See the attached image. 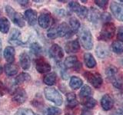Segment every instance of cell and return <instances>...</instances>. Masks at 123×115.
Returning a JSON list of instances; mask_svg holds the SVG:
<instances>
[{
	"label": "cell",
	"instance_id": "obj_44",
	"mask_svg": "<svg viewBox=\"0 0 123 115\" xmlns=\"http://www.w3.org/2000/svg\"><path fill=\"white\" fill-rule=\"evenodd\" d=\"M1 52H2V41L0 38V58H1Z\"/></svg>",
	"mask_w": 123,
	"mask_h": 115
},
{
	"label": "cell",
	"instance_id": "obj_10",
	"mask_svg": "<svg viewBox=\"0 0 123 115\" xmlns=\"http://www.w3.org/2000/svg\"><path fill=\"white\" fill-rule=\"evenodd\" d=\"M38 25L42 29H47L52 23V16L48 12H43L38 18Z\"/></svg>",
	"mask_w": 123,
	"mask_h": 115
},
{
	"label": "cell",
	"instance_id": "obj_7",
	"mask_svg": "<svg viewBox=\"0 0 123 115\" xmlns=\"http://www.w3.org/2000/svg\"><path fill=\"white\" fill-rule=\"evenodd\" d=\"M110 9L115 18L123 22V4L112 2L110 5Z\"/></svg>",
	"mask_w": 123,
	"mask_h": 115
},
{
	"label": "cell",
	"instance_id": "obj_45",
	"mask_svg": "<svg viewBox=\"0 0 123 115\" xmlns=\"http://www.w3.org/2000/svg\"><path fill=\"white\" fill-rule=\"evenodd\" d=\"M2 73V68L1 66H0V75H1Z\"/></svg>",
	"mask_w": 123,
	"mask_h": 115
},
{
	"label": "cell",
	"instance_id": "obj_5",
	"mask_svg": "<svg viewBox=\"0 0 123 115\" xmlns=\"http://www.w3.org/2000/svg\"><path fill=\"white\" fill-rule=\"evenodd\" d=\"M6 10L9 17L15 25H17L18 27H21V28L25 26V19L22 14L15 12L13 9V8L11 7L10 6H7L6 7Z\"/></svg>",
	"mask_w": 123,
	"mask_h": 115
},
{
	"label": "cell",
	"instance_id": "obj_23",
	"mask_svg": "<svg viewBox=\"0 0 123 115\" xmlns=\"http://www.w3.org/2000/svg\"><path fill=\"white\" fill-rule=\"evenodd\" d=\"M4 71L8 76H14L18 73V67L13 63H8L5 65Z\"/></svg>",
	"mask_w": 123,
	"mask_h": 115
},
{
	"label": "cell",
	"instance_id": "obj_1",
	"mask_svg": "<svg viewBox=\"0 0 123 115\" xmlns=\"http://www.w3.org/2000/svg\"><path fill=\"white\" fill-rule=\"evenodd\" d=\"M108 80L112 84V85L118 89H122L123 86V75L115 66L108 67L105 71Z\"/></svg>",
	"mask_w": 123,
	"mask_h": 115
},
{
	"label": "cell",
	"instance_id": "obj_46",
	"mask_svg": "<svg viewBox=\"0 0 123 115\" xmlns=\"http://www.w3.org/2000/svg\"><path fill=\"white\" fill-rule=\"evenodd\" d=\"M0 16H1V12H0Z\"/></svg>",
	"mask_w": 123,
	"mask_h": 115
},
{
	"label": "cell",
	"instance_id": "obj_4",
	"mask_svg": "<svg viewBox=\"0 0 123 115\" xmlns=\"http://www.w3.org/2000/svg\"><path fill=\"white\" fill-rule=\"evenodd\" d=\"M44 94L48 101L53 102L55 104L58 106L62 105V101H63L62 96L61 95V94L55 89V88L52 87H45L44 90Z\"/></svg>",
	"mask_w": 123,
	"mask_h": 115
},
{
	"label": "cell",
	"instance_id": "obj_28",
	"mask_svg": "<svg viewBox=\"0 0 123 115\" xmlns=\"http://www.w3.org/2000/svg\"><path fill=\"white\" fill-rule=\"evenodd\" d=\"M69 25H70V30L72 33L77 32L80 29V22L75 17H72L69 19Z\"/></svg>",
	"mask_w": 123,
	"mask_h": 115
},
{
	"label": "cell",
	"instance_id": "obj_27",
	"mask_svg": "<svg viewBox=\"0 0 123 115\" xmlns=\"http://www.w3.org/2000/svg\"><path fill=\"white\" fill-rule=\"evenodd\" d=\"M10 29V22L5 17L0 18V32L6 34L9 32Z\"/></svg>",
	"mask_w": 123,
	"mask_h": 115
},
{
	"label": "cell",
	"instance_id": "obj_19",
	"mask_svg": "<svg viewBox=\"0 0 123 115\" xmlns=\"http://www.w3.org/2000/svg\"><path fill=\"white\" fill-rule=\"evenodd\" d=\"M3 55L8 63H13L15 61V48L12 46H7L4 50Z\"/></svg>",
	"mask_w": 123,
	"mask_h": 115
},
{
	"label": "cell",
	"instance_id": "obj_34",
	"mask_svg": "<svg viewBox=\"0 0 123 115\" xmlns=\"http://www.w3.org/2000/svg\"><path fill=\"white\" fill-rule=\"evenodd\" d=\"M99 12L94 8H92V10L89 13V20L92 22H96L99 18Z\"/></svg>",
	"mask_w": 123,
	"mask_h": 115
},
{
	"label": "cell",
	"instance_id": "obj_26",
	"mask_svg": "<svg viewBox=\"0 0 123 115\" xmlns=\"http://www.w3.org/2000/svg\"><path fill=\"white\" fill-rule=\"evenodd\" d=\"M56 79H57V76L55 73H49L46 75L44 76L43 78V82L47 84L49 86H52L53 84H55L56 82Z\"/></svg>",
	"mask_w": 123,
	"mask_h": 115
},
{
	"label": "cell",
	"instance_id": "obj_47",
	"mask_svg": "<svg viewBox=\"0 0 123 115\" xmlns=\"http://www.w3.org/2000/svg\"><path fill=\"white\" fill-rule=\"evenodd\" d=\"M122 112H123V108H122Z\"/></svg>",
	"mask_w": 123,
	"mask_h": 115
},
{
	"label": "cell",
	"instance_id": "obj_30",
	"mask_svg": "<svg viewBox=\"0 0 123 115\" xmlns=\"http://www.w3.org/2000/svg\"><path fill=\"white\" fill-rule=\"evenodd\" d=\"M111 49H112L113 52L118 54V55L123 53V42L118 40L113 41L112 45H111Z\"/></svg>",
	"mask_w": 123,
	"mask_h": 115
},
{
	"label": "cell",
	"instance_id": "obj_12",
	"mask_svg": "<svg viewBox=\"0 0 123 115\" xmlns=\"http://www.w3.org/2000/svg\"><path fill=\"white\" fill-rule=\"evenodd\" d=\"M27 99V94L23 88H17L12 95V101L18 104H22Z\"/></svg>",
	"mask_w": 123,
	"mask_h": 115
},
{
	"label": "cell",
	"instance_id": "obj_6",
	"mask_svg": "<svg viewBox=\"0 0 123 115\" xmlns=\"http://www.w3.org/2000/svg\"><path fill=\"white\" fill-rule=\"evenodd\" d=\"M85 78L89 82L92 86L95 88H99L103 83V79L102 75L99 73H92L89 71H86L83 74Z\"/></svg>",
	"mask_w": 123,
	"mask_h": 115
},
{
	"label": "cell",
	"instance_id": "obj_37",
	"mask_svg": "<svg viewBox=\"0 0 123 115\" xmlns=\"http://www.w3.org/2000/svg\"><path fill=\"white\" fill-rule=\"evenodd\" d=\"M95 3L99 8H101V9L105 10L106 9L108 5H109V1H107V0H95Z\"/></svg>",
	"mask_w": 123,
	"mask_h": 115
},
{
	"label": "cell",
	"instance_id": "obj_21",
	"mask_svg": "<svg viewBox=\"0 0 123 115\" xmlns=\"http://www.w3.org/2000/svg\"><path fill=\"white\" fill-rule=\"evenodd\" d=\"M19 63H20L21 67L24 70H27V69H29L30 68V64H31L30 57L26 52H22L19 55Z\"/></svg>",
	"mask_w": 123,
	"mask_h": 115
},
{
	"label": "cell",
	"instance_id": "obj_42",
	"mask_svg": "<svg viewBox=\"0 0 123 115\" xmlns=\"http://www.w3.org/2000/svg\"><path fill=\"white\" fill-rule=\"evenodd\" d=\"M80 115H93L92 112L88 109H86L85 108L82 110V112H81V114Z\"/></svg>",
	"mask_w": 123,
	"mask_h": 115
},
{
	"label": "cell",
	"instance_id": "obj_11",
	"mask_svg": "<svg viewBox=\"0 0 123 115\" xmlns=\"http://www.w3.org/2000/svg\"><path fill=\"white\" fill-rule=\"evenodd\" d=\"M64 64L66 68H73L76 71H79V70L82 67L81 63L79 62L78 61V58L74 55L67 57L65 60Z\"/></svg>",
	"mask_w": 123,
	"mask_h": 115
},
{
	"label": "cell",
	"instance_id": "obj_38",
	"mask_svg": "<svg viewBox=\"0 0 123 115\" xmlns=\"http://www.w3.org/2000/svg\"><path fill=\"white\" fill-rule=\"evenodd\" d=\"M80 6H81L80 4L78 2H76V1H72V2H70L68 3L69 9H70L71 11L74 12H75Z\"/></svg>",
	"mask_w": 123,
	"mask_h": 115
},
{
	"label": "cell",
	"instance_id": "obj_15",
	"mask_svg": "<svg viewBox=\"0 0 123 115\" xmlns=\"http://www.w3.org/2000/svg\"><path fill=\"white\" fill-rule=\"evenodd\" d=\"M80 49V43L79 40H72L68 41L65 45V52L68 54L76 53Z\"/></svg>",
	"mask_w": 123,
	"mask_h": 115
},
{
	"label": "cell",
	"instance_id": "obj_41",
	"mask_svg": "<svg viewBox=\"0 0 123 115\" xmlns=\"http://www.w3.org/2000/svg\"><path fill=\"white\" fill-rule=\"evenodd\" d=\"M5 91H6L5 85H4V84L2 81H0V97H2V96L4 95Z\"/></svg>",
	"mask_w": 123,
	"mask_h": 115
},
{
	"label": "cell",
	"instance_id": "obj_32",
	"mask_svg": "<svg viewBox=\"0 0 123 115\" xmlns=\"http://www.w3.org/2000/svg\"><path fill=\"white\" fill-rule=\"evenodd\" d=\"M75 13L78 15L80 18H86L88 15V9H87L86 6H80L79 7V9H77V11L75 12Z\"/></svg>",
	"mask_w": 123,
	"mask_h": 115
},
{
	"label": "cell",
	"instance_id": "obj_2",
	"mask_svg": "<svg viewBox=\"0 0 123 115\" xmlns=\"http://www.w3.org/2000/svg\"><path fill=\"white\" fill-rule=\"evenodd\" d=\"M115 32H116V28H115L114 23H112L111 22L104 23L102 28L99 32L98 39L99 41H109L114 37Z\"/></svg>",
	"mask_w": 123,
	"mask_h": 115
},
{
	"label": "cell",
	"instance_id": "obj_14",
	"mask_svg": "<svg viewBox=\"0 0 123 115\" xmlns=\"http://www.w3.org/2000/svg\"><path fill=\"white\" fill-rule=\"evenodd\" d=\"M101 106L102 109L105 111H109L112 109L114 106V100L112 97L108 94L103 95L101 99Z\"/></svg>",
	"mask_w": 123,
	"mask_h": 115
},
{
	"label": "cell",
	"instance_id": "obj_31",
	"mask_svg": "<svg viewBox=\"0 0 123 115\" xmlns=\"http://www.w3.org/2000/svg\"><path fill=\"white\" fill-rule=\"evenodd\" d=\"M30 80H31V77L28 73H21V74H19L16 77V78H15V83L18 84H20L29 81Z\"/></svg>",
	"mask_w": 123,
	"mask_h": 115
},
{
	"label": "cell",
	"instance_id": "obj_40",
	"mask_svg": "<svg viewBox=\"0 0 123 115\" xmlns=\"http://www.w3.org/2000/svg\"><path fill=\"white\" fill-rule=\"evenodd\" d=\"M117 40L123 42V27H119L117 32Z\"/></svg>",
	"mask_w": 123,
	"mask_h": 115
},
{
	"label": "cell",
	"instance_id": "obj_18",
	"mask_svg": "<svg viewBox=\"0 0 123 115\" xmlns=\"http://www.w3.org/2000/svg\"><path fill=\"white\" fill-rule=\"evenodd\" d=\"M25 18L26 19V21L28 22L29 25L32 26L36 24L37 22V12L35 11L33 9H27L25 12Z\"/></svg>",
	"mask_w": 123,
	"mask_h": 115
},
{
	"label": "cell",
	"instance_id": "obj_8",
	"mask_svg": "<svg viewBox=\"0 0 123 115\" xmlns=\"http://www.w3.org/2000/svg\"><path fill=\"white\" fill-rule=\"evenodd\" d=\"M36 68L38 72L43 74V73H48L51 71V65L47 62L44 58H38L36 60Z\"/></svg>",
	"mask_w": 123,
	"mask_h": 115
},
{
	"label": "cell",
	"instance_id": "obj_20",
	"mask_svg": "<svg viewBox=\"0 0 123 115\" xmlns=\"http://www.w3.org/2000/svg\"><path fill=\"white\" fill-rule=\"evenodd\" d=\"M78 100L76 94L73 92H69L66 94V106L68 108H74L78 105Z\"/></svg>",
	"mask_w": 123,
	"mask_h": 115
},
{
	"label": "cell",
	"instance_id": "obj_33",
	"mask_svg": "<svg viewBox=\"0 0 123 115\" xmlns=\"http://www.w3.org/2000/svg\"><path fill=\"white\" fill-rule=\"evenodd\" d=\"M42 47L41 45L37 43V42H34V43L31 44L30 45V51L32 52L35 55H38L42 52Z\"/></svg>",
	"mask_w": 123,
	"mask_h": 115
},
{
	"label": "cell",
	"instance_id": "obj_36",
	"mask_svg": "<svg viewBox=\"0 0 123 115\" xmlns=\"http://www.w3.org/2000/svg\"><path fill=\"white\" fill-rule=\"evenodd\" d=\"M15 115H35V114L31 109L22 108V109H19L17 111Z\"/></svg>",
	"mask_w": 123,
	"mask_h": 115
},
{
	"label": "cell",
	"instance_id": "obj_13",
	"mask_svg": "<svg viewBox=\"0 0 123 115\" xmlns=\"http://www.w3.org/2000/svg\"><path fill=\"white\" fill-rule=\"evenodd\" d=\"M95 54L97 57L101 59H105L108 58L110 55V50L109 47L104 43H99L96 46Z\"/></svg>",
	"mask_w": 123,
	"mask_h": 115
},
{
	"label": "cell",
	"instance_id": "obj_17",
	"mask_svg": "<svg viewBox=\"0 0 123 115\" xmlns=\"http://www.w3.org/2000/svg\"><path fill=\"white\" fill-rule=\"evenodd\" d=\"M55 32H56L57 37H64L68 34L72 33L68 25L65 22L61 23L60 25L55 26Z\"/></svg>",
	"mask_w": 123,
	"mask_h": 115
},
{
	"label": "cell",
	"instance_id": "obj_35",
	"mask_svg": "<svg viewBox=\"0 0 123 115\" xmlns=\"http://www.w3.org/2000/svg\"><path fill=\"white\" fill-rule=\"evenodd\" d=\"M47 115H60L62 114V110L55 107H49L46 110Z\"/></svg>",
	"mask_w": 123,
	"mask_h": 115
},
{
	"label": "cell",
	"instance_id": "obj_22",
	"mask_svg": "<svg viewBox=\"0 0 123 115\" xmlns=\"http://www.w3.org/2000/svg\"><path fill=\"white\" fill-rule=\"evenodd\" d=\"M84 62L88 68H93L96 66V61L91 53H86L84 55Z\"/></svg>",
	"mask_w": 123,
	"mask_h": 115
},
{
	"label": "cell",
	"instance_id": "obj_29",
	"mask_svg": "<svg viewBox=\"0 0 123 115\" xmlns=\"http://www.w3.org/2000/svg\"><path fill=\"white\" fill-rule=\"evenodd\" d=\"M82 104L85 107V108L90 110V109L94 108V107L96 106V104H97V101H96L93 98L90 97V98H88L82 100Z\"/></svg>",
	"mask_w": 123,
	"mask_h": 115
},
{
	"label": "cell",
	"instance_id": "obj_39",
	"mask_svg": "<svg viewBox=\"0 0 123 115\" xmlns=\"http://www.w3.org/2000/svg\"><path fill=\"white\" fill-rule=\"evenodd\" d=\"M101 19L105 23H106V22H111V21L112 20V18H111V15L109 13L103 12L102 14H101Z\"/></svg>",
	"mask_w": 123,
	"mask_h": 115
},
{
	"label": "cell",
	"instance_id": "obj_25",
	"mask_svg": "<svg viewBox=\"0 0 123 115\" xmlns=\"http://www.w3.org/2000/svg\"><path fill=\"white\" fill-rule=\"evenodd\" d=\"M92 94V88L88 85H84L82 87V89L80 90L79 94V98L82 100H84V99L88 98H90Z\"/></svg>",
	"mask_w": 123,
	"mask_h": 115
},
{
	"label": "cell",
	"instance_id": "obj_43",
	"mask_svg": "<svg viewBox=\"0 0 123 115\" xmlns=\"http://www.w3.org/2000/svg\"><path fill=\"white\" fill-rule=\"evenodd\" d=\"M18 2H20V4L22 6H26V5H28V4L29 3V1H18Z\"/></svg>",
	"mask_w": 123,
	"mask_h": 115
},
{
	"label": "cell",
	"instance_id": "obj_3",
	"mask_svg": "<svg viewBox=\"0 0 123 115\" xmlns=\"http://www.w3.org/2000/svg\"><path fill=\"white\" fill-rule=\"evenodd\" d=\"M80 43L83 46V48L86 50H91L93 47V38L92 34L87 27H83L79 31V34Z\"/></svg>",
	"mask_w": 123,
	"mask_h": 115
},
{
	"label": "cell",
	"instance_id": "obj_16",
	"mask_svg": "<svg viewBox=\"0 0 123 115\" xmlns=\"http://www.w3.org/2000/svg\"><path fill=\"white\" fill-rule=\"evenodd\" d=\"M21 32L18 29H13L9 38V42L12 45H20L22 44L21 41Z\"/></svg>",
	"mask_w": 123,
	"mask_h": 115
},
{
	"label": "cell",
	"instance_id": "obj_24",
	"mask_svg": "<svg viewBox=\"0 0 123 115\" xmlns=\"http://www.w3.org/2000/svg\"><path fill=\"white\" fill-rule=\"evenodd\" d=\"M82 84H83L82 80L76 76H72L70 79V81H69V86L73 90L79 89V88H80L82 86Z\"/></svg>",
	"mask_w": 123,
	"mask_h": 115
},
{
	"label": "cell",
	"instance_id": "obj_9",
	"mask_svg": "<svg viewBox=\"0 0 123 115\" xmlns=\"http://www.w3.org/2000/svg\"><path fill=\"white\" fill-rule=\"evenodd\" d=\"M49 55L55 61H59L62 59V58L64 57L63 50L59 45L53 44L49 49Z\"/></svg>",
	"mask_w": 123,
	"mask_h": 115
}]
</instances>
